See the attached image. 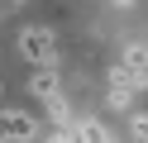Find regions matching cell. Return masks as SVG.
I'll return each mask as SVG.
<instances>
[{
  "instance_id": "cell-1",
  "label": "cell",
  "mask_w": 148,
  "mask_h": 143,
  "mask_svg": "<svg viewBox=\"0 0 148 143\" xmlns=\"http://www.w3.org/2000/svg\"><path fill=\"white\" fill-rule=\"evenodd\" d=\"M14 48H19V57L29 67H58V38H53L48 24H29L14 38Z\"/></svg>"
},
{
  "instance_id": "cell-2",
  "label": "cell",
  "mask_w": 148,
  "mask_h": 143,
  "mask_svg": "<svg viewBox=\"0 0 148 143\" xmlns=\"http://www.w3.org/2000/svg\"><path fill=\"white\" fill-rule=\"evenodd\" d=\"M143 76H129L124 67H115V72H110V91H105V105L110 110H134V95L143 91Z\"/></svg>"
},
{
  "instance_id": "cell-3",
  "label": "cell",
  "mask_w": 148,
  "mask_h": 143,
  "mask_svg": "<svg viewBox=\"0 0 148 143\" xmlns=\"http://www.w3.org/2000/svg\"><path fill=\"white\" fill-rule=\"evenodd\" d=\"M0 138L5 143H34L38 138V119L29 110H0Z\"/></svg>"
},
{
  "instance_id": "cell-4",
  "label": "cell",
  "mask_w": 148,
  "mask_h": 143,
  "mask_svg": "<svg viewBox=\"0 0 148 143\" xmlns=\"http://www.w3.org/2000/svg\"><path fill=\"white\" fill-rule=\"evenodd\" d=\"M67 143H115L105 133V124L100 119H91V114H77V124L67 129Z\"/></svg>"
},
{
  "instance_id": "cell-5",
  "label": "cell",
  "mask_w": 148,
  "mask_h": 143,
  "mask_svg": "<svg viewBox=\"0 0 148 143\" xmlns=\"http://www.w3.org/2000/svg\"><path fill=\"white\" fill-rule=\"evenodd\" d=\"M119 67H124L129 76H143V81H148V43H143V38H129V43H124Z\"/></svg>"
},
{
  "instance_id": "cell-6",
  "label": "cell",
  "mask_w": 148,
  "mask_h": 143,
  "mask_svg": "<svg viewBox=\"0 0 148 143\" xmlns=\"http://www.w3.org/2000/svg\"><path fill=\"white\" fill-rule=\"evenodd\" d=\"M29 91L38 95L43 105H48L53 95H62V86H58V72H53V67H34V76H29Z\"/></svg>"
},
{
  "instance_id": "cell-7",
  "label": "cell",
  "mask_w": 148,
  "mask_h": 143,
  "mask_svg": "<svg viewBox=\"0 0 148 143\" xmlns=\"http://www.w3.org/2000/svg\"><path fill=\"white\" fill-rule=\"evenodd\" d=\"M43 110H48V119L58 124V133H67L72 124H77V114H72V105H67V95H53V100L43 105Z\"/></svg>"
},
{
  "instance_id": "cell-8",
  "label": "cell",
  "mask_w": 148,
  "mask_h": 143,
  "mask_svg": "<svg viewBox=\"0 0 148 143\" xmlns=\"http://www.w3.org/2000/svg\"><path fill=\"white\" fill-rule=\"evenodd\" d=\"M129 143H148V110H129Z\"/></svg>"
},
{
  "instance_id": "cell-9",
  "label": "cell",
  "mask_w": 148,
  "mask_h": 143,
  "mask_svg": "<svg viewBox=\"0 0 148 143\" xmlns=\"http://www.w3.org/2000/svg\"><path fill=\"white\" fill-rule=\"evenodd\" d=\"M110 5H115V10H134L138 0H110Z\"/></svg>"
},
{
  "instance_id": "cell-10",
  "label": "cell",
  "mask_w": 148,
  "mask_h": 143,
  "mask_svg": "<svg viewBox=\"0 0 148 143\" xmlns=\"http://www.w3.org/2000/svg\"><path fill=\"white\" fill-rule=\"evenodd\" d=\"M0 110H5V81H0Z\"/></svg>"
}]
</instances>
